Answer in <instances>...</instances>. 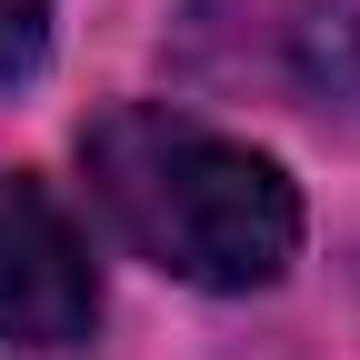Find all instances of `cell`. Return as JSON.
<instances>
[{"mask_svg":"<svg viewBox=\"0 0 360 360\" xmlns=\"http://www.w3.org/2000/svg\"><path fill=\"white\" fill-rule=\"evenodd\" d=\"M90 191L120 240L200 290H260L300 250V200L260 150L170 110H110L90 130Z\"/></svg>","mask_w":360,"mask_h":360,"instance_id":"obj_1","label":"cell"},{"mask_svg":"<svg viewBox=\"0 0 360 360\" xmlns=\"http://www.w3.org/2000/svg\"><path fill=\"white\" fill-rule=\"evenodd\" d=\"M90 321H101V281H90L80 231L40 180H0V340L70 350L90 340Z\"/></svg>","mask_w":360,"mask_h":360,"instance_id":"obj_2","label":"cell"},{"mask_svg":"<svg viewBox=\"0 0 360 360\" xmlns=\"http://www.w3.org/2000/svg\"><path fill=\"white\" fill-rule=\"evenodd\" d=\"M40 40H51V0H0V80L30 70Z\"/></svg>","mask_w":360,"mask_h":360,"instance_id":"obj_3","label":"cell"}]
</instances>
